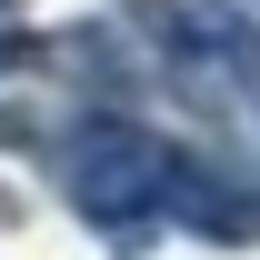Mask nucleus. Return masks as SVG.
I'll list each match as a JSON object with an SVG mask.
<instances>
[{
  "mask_svg": "<svg viewBox=\"0 0 260 260\" xmlns=\"http://www.w3.org/2000/svg\"><path fill=\"white\" fill-rule=\"evenodd\" d=\"M50 170H60V200L90 230H110L120 250H140V240L160 230V170H170V140H160V130L100 110V120H80V130L50 140Z\"/></svg>",
  "mask_w": 260,
  "mask_h": 260,
  "instance_id": "nucleus-1",
  "label": "nucleus"
},
{
  "mask_svg": "<svg viewBox=\"0 0 260 260\" xmlns=\"http://www.w3.org/2000/svg\"><path fill=\"white\" fill-rule=\"evenodd\" d=\"M160 220L210 230V240H260V170L170 150V170H160Z\"/></svg>",
  "mask_w": 260,
  "mask_h": 260,
  "instance_id": "nucleus-2",
  "label": "nucleus"
},
{
  "mask_svg": "<svg viewBox=\"0 0 260 260\" xmlns=\"http://www.w3.org/2000/svg\"><path fill=\"white\" fill-rule=\"evenodd\" d=\"M0 10H20V0H0Z\"/></svg>",
  "mask_w": 260,
  "mask_h": 260,
  "instance_id": "nucleus-3",
  "label": "nucleus"
},
{
  "mask_svg": "<svg viewBox=\"0 0 260 260\" xmlns=\"http://www.w3.org/2000/svg\"><path fill=\"white\" fill-rule=\"evenodd\" d=\"M250 10H260V0H250Z\"/></svg>",
  "mask_w": 260,
  "mask_h": 260,
  "instance_id": "nucleus-4",
  "label": "nucleus"
}]
</instances>
